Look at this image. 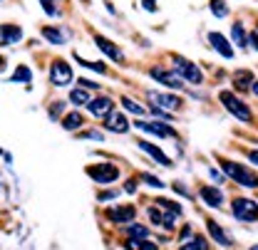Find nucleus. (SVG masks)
I'll use <instances>...</instances> for the list:
<instances>
[{"label": "nucleus", "mask_w": 258, "mask_h": 250, "mask_svg": "<svg viewBox=\"0 0 258 250\" xmlns=\"http://www.w3.org/2000/svg\"><path fill=\"white\" fill-rule=\"evenodd\" d=\"M221 166H224V171L233 179V181H238L241 186L246 188H258V176H253L246 166H241V163H233V161H221Z\"/></svg>", "instance_id": "obj_1"}, {"label": "nucleus", "mask_w": 258, "mask_h": 250, "mask_svg": "<svg viewBox=\"0 0 258 250\" xmlns=\"http://www.w3.org/2000/svg\"><path fill=\"white\" fill-rule=\"evenodd\" d=\"M174 69H176V74H179L181 79H186V82H191V85H201V82H204L201 69H199L194 62H189L186 57L174 55Z\"/></svg>", "instance_id": "obj_2"}, {"label": "nucleus", "mask_w": 258, "mask_h": 250, "mask_svg": "<svg viewBox=\"0 0 258 250\" xmlns=\"http://www.w3.org/2000/svg\"><path fill=\"white\" fill-rule=\"evenodd\" d=\"M219 99L224 102V107L236 117V119H241V122H251L253 117H251V109L236 97V94H231V92H221L219 94Z\"/></svg>", "instance_id": "obj_3"}, {"label": "nucleus", "mask_w": 258, "mask_h": 250, "mask_svg": "<svg viewBox=\"0 0 258 250\" xmlns=\"http://www.w3.org/2000/svg\"><path fill=\"white\" fill-rule=\"evenodd\" d=\"M233 216L243 223L258 220V201L251 198H233Z\"/></svg>", "instance_id": "obj_4"}, {"label": "nucleus", "mask_w": 258, "mask_h": 250, "mask_svg": "<svg viewBox=\"0 0 258 250\" xmlns=\"http://www.w3.org/2000/svg\"><path fill=\"white\" fill-rule=\"evenodd\" d=\"M87 176H92L97 184H112L119 179V169L114 163H95L87 166Z\"/></svg>", "instance_id": "obj_5"}, {"label": "nucleus", "mask_w": 258, "mask_h": 250, "mask_svg": "<svg viewBox=\"0 0 258 250\" xmlns=\"http://www.w3.org/2000/svg\"><path fill=\"white\" fill-rule=\"evenodd\" d=\"M149 74H152L157 82L166 85L169 90H181V87H184V79L176 74V69L171 72V69H164V67H152V69H149Z\"/></svg>", "instance_id": "obj_6"}, {"label": "nucleus", "mask_w": 258, "mask_h": 250, "mask_svg": "<svg viewBox=\"0 0 258 250\" xmlns=\"http://www.w3.org/2000/svg\"><path fill=\"white\" fill-rule=\"evenodd\" d=\"M50 82L55 87H64V85L72 82V69H70V64L64 60H55L52 62V67H50Z\"/></svg>", "instance_id": "obj_7"}, {"label": "nucleus", "mask_w": 258, "mask_h": 250, "mask_svg": "<svg viewBox=\"0 0 258 250\" xmlns=\"http://www.w3.org/2000/svg\"><path fill=\"white\" fill-rule=\"evenodd\" d=\"M134 126H137V129H142V131H147V134L161 136V139H166V136H176V131H174L171 126L159 124V122H144V119H137Z\"/></svg>", "instance_id": "obj_8"}, {"label": "nucleus", "mask_w": 258, "mask_h": 250, "mask_svg": "<svg viewBox=\"0 0 258 250\" xmlns=\"http://www.w3.org/2000/svg\"><path fill=\"white\" fill-rule=\"evenodd\" d=\"M87 109H90L95 117L104 119L109 112H114V102H112L109 97H95V99H90V102H87Z\"/></svg>", "instance_id": "obj_9"}, {"label": "nucleus", "mask_w": 258, "mask_h": 250, "mask_svg": "<svg viewBox=\"0 0 258 250\" xmlns=\"http://www.w3.org/2000/svg\"><path fill=\"white\" fill-rule=\"evenodd\" d=\"M137 216V208L134 206H114V208H109L107 211V218L112 220V223H132Z\"/></svg>", "instance_id": "obj_10"}, {"label": "nucleus", "mask_w": 258, "mask_h": 250, "mask_svg": "<svg viewBox=\"0 0 258 250\" xmlns=\"http://www.w3.org/2000/svg\"><path fill=\"white\" fill-rule=\"evenodd\" d=\"M199 196H201V201H204L206 206H211V208H221V203H224V193L216 186H201L199 188Z\"/></svg>", "instance_id": "obj_11"}, {"label": "nucleus", "mask_w": 258, "mask_h": 250, "mask_svg": "<svg viewBox=\"0 0 258 250\" xmlns=\"http://www.w3.org/2000/svg\"><path fill=\"white\" fill-rule=\"evenodd\" d=\"M149 99H152L154 104H159V109H169V112H174V109H179V107H181V99H179V97H174V94L149 92Z\"/></svg>", "instance_id": "obj_12"}, {"label": "nucleus", "mask_w": 258, "mask_h": 250, "mask_svg": "<svg viewBox=\"0 0 258 250\" xmlns=\"http://www.w3.org/2000/svg\"><path fill=\"white\" fill-rule=\"evenodd\" d=\"M104 119H107V124L104 126H107L109 131H117V134H127L129 126H132L127 122V117H124V114H119V112H109Z\"/></svg>", "instance_id": "obj_13"}, {"label": "nucleus", "mask_w": 258, "mask_h": 250, "mask_svg": "<svg viewBox=\"0 0 258 250\" xmlns=\"http://www.w3.org/2000/svg\"><path fill=\"white\" fill-rule=\"evenodd\" d=\"M209 42L214 45V50H216L221 57H226V60H231V57H233V47L228 45V40H226L224 35H219V32H211V35H209Z\"/></svg>", "instance_id": "obj_14"}, {"label": "nucleus", "mask_w": 258, "mask_h": 250, "mask_svg": "<svg viewBox=\"0 0 258 250\" xmlns=\"http://www.w3.org/2000/svg\"><path fill=\"white\" fill-rule=\"evenodd\" d=\"M95 42H97V47H99L102 52H107V55H109V57H112L114 62H122V60H124L122 50H119V47H117V45H114L112 40H107V37H99V35H97Z\"/></svg>", "instance_id": "obj_15"}, {"label": "nucleus", "mask_w": 258, "mask_h": 250, "mask_svg": "<svg viewBox=\"0 0 258 250\" xmlns=\"http://www.w3.org/2000/svg\"><path fill=\"white\" fill-rule=\"evenodd\" d=\"M139 149H142V151H147L149 156H154V161H157V163H161V166H166V169L171 166V158L166 156L161 149H157L154 144H149V141H139Z\"/></svg>", "instance_id": "obj_16"}, {"label": "nucleus", "mask_w": 258, "mask_h": 250, "mask_svg": "<svg viewBox=\"0 0 258 250\" xmlns=\"http://www.w3.org/2000/svg\"><path fill=\"white\" fill-rule=\"evenodd\" d=\"M149 218L154 225H161L166 230L174 228V213H161V208H149Z\"/></svg>", "instance_id": "obj_17"}, {"label": "nucleus", "mask_w": 258, "mask_h": 250, "mask_svg": "<svg viewBox=\"0 0 258 250\" xmlns=\"http://www.w3.org/2000/svg\"><path fill=\"white\" fill-rule=\"evenodd\" d=\"M23 37V30L15 25H0V45H13Z\"/></svg>", "instance_id": "obj_18"}, {"label": "nucleus", "mask_w": 258, "mask_h": 250, "mask_svg": "<svg viewBox=\"0 0 258 250\" xmlns=\"http://www.w3.org/2000/svg\"><path fill=\"white\" fill-rule=\"evenodd\" d=\"M206 225H209V233H211V238H214V240H219V243H221V245H226V248H228V245H233V240L226 235V233L219 228V225H216V223H214V220H209Z\"/></svg>", "instance_id": "obj_19"}, {"label": "nucleus", "mask_w": 258, "mask_h": 250, "mask_svg": "<svg viewBox=\"0 0 258 250\" xmlns=\"http://www.w3.org/2000/svg\"><path fill=\"white\" fill-rule=\"evenodd\" d=\"M82 124H85V117H82L80 112H72V114H67L62 119V126L67 131H75V129H80Z\"/></svg>", "instance_id": "obj_20"}, {"label": "nucleus", "mask_w": 258, "mask_h": 250, "mask_svg": "<svg viewBox=\"0 0 258 250\" xmlns=\"http://www.w3.org/2000/svg\"><path fill=\"white\" fill-rule=\"evenodd\" d=\"M233 82H236V87H238V90H248V87L253 85V74H251V72H246V69H241V72H236V74H233Z\"/></svg>", "instance_id": "obj_21"}, {"label": "nucleus", "mask_w": 258, "mask_h": 250, "mask_svg": "<svg viewBox=\"0 0 258 250\" xmlns=\"http://www.w3.org/2000/svg\"><path fill=\"white\" fill-rule=\"evenodd\" d=\"M231 35H233V42L238 45V47H246L248 45V37H246V30H243V25H233V30H231Z\"/></svg>", "instance_id": "obj_22"}, {"label": "nucleus", "mask_w": 258, "mask_h": 250, "mask_svg": "<svg viewBox=\"0 0 258 250\" xmlns=\"http://www.w3.org/2000/svg\"><path fill=\"white\" fill-rule=\"evenodd\" d=\"M127 248H142V250H157V243L147 240V238H129Z\"/></svg>", "instance_id": "obj_23"}, {"label": "nucleus", "mask_w": 258, "mask_h": 250, "mask_svg": "<svg viewBox=\"0 0 258 250\" xmlns=\"http://www.w3.org/2000/svg\"><path fill=\"white\" fill-rule=\"evenodd\" d=\"M70 102L77 104V107H82V104L90 102V94H87V90H72V92H70Z\"/></svg>", "instance_id": "obj_24"}, {"label": "nucleus", "mask_w": 258, "mask_h": 250, "mask_svg": "<svg viewBox=\"0 0 258 250\" xmlns=\"http://www.w3.org/2000/svg\"><path fill=\"white\" fill-rule=\"evenodd\" d=\"M42 35H45L52 45H62L64 42V35L60 30H55V28H42Z\"/></svg>", "instance_id": "obj_25"}, {"label": "nucleus", "mask_w": 258, "mask_h": 250, "mask_svg": "<svg viewBox=\"0 0 258 250\" xmlns=\"http://www.w3.org/2000/svg\"><path fill=\"white\" fill-rule=\"evenodd\" d=\"M211 13H214L216 18H226V15H228V5H226V0H211Z\"/></svg>", "instance_id": "obj_26"}, {"label": "nucleus", "mask_w": 258, "mask_h": 250, "mask_svg": "<svg viewBox=\"0 0 258 250\" xmlns=\"http://www.w3.org/2000/svg\"><path fill=\"white\" fill-rule=\"evenodd\" d=\"M30 79H32V72L25 64H20V67L15 69V74H13V82H30Z\"/></svg>", "instance_id": "obj_27"}, {"label": "nucleus", "mask_w": 258, "mask_h": 250, "mask_svg": "<svg viewBox=\"0 0 258 250\" xmlns=\"http://www.w3.org/2000/svg\"><path fill=\"white\" fill-rule=\"evenodd\" d=\"M127 233L129 238H147L149 235V230L144 225H134V223H127Z\"/></svg>", "instance_id": "obj_28"}, {"label": "nucleus", "mask_w": 258, "mask_h": 250, "mask_svg": "<svg viewBox=\"0 0 258 250\" xmlns=\"http://www.w3.org/2000/svg\"><path fill=\"white\" fill-rule=\"evenodd\" d=\"M75 60L82 64V67H90V69H95V72H99V74H104V72H107V67H104L102 62H90V60H82L77 52H75Z\"/></svg>", "instance_id": "obj_29"}, {"label": "nucleus", "mask_w": 258, "mask_h": 250, "mask_svg": "<svg viewBox=\"0 0 258 250\" xmlns=\"http://www.w3.org/2000/svg\"><path fill=\"white\" fill-rule=\"evenodd\" d=\"M122 104H124V109H127V112L137 114V117H142V114H144V107H139V104H137V102H132L129 97H122Z\"/></svg>", "instance_id": "obj_30"}, {"label": "nucleus", "mask_w": 258, "mask_h": 250, "mask_svg": "<svg viewBox=\"0 0 258 250\" xmlns=\"http://www.w3.org/2000/svg\"><path fill=\"white\" fill-rule=\"evenodd\" d=\"M181 248H184V250H196V248L206 250V248H209V243H206V238H201V235H199V238H191L189 243H184Z\"/></svg>", "instance_id": "obj_31"}, {"label": "nucleus", "mask_w": 258, "mask_h": 250, "mask_svg": "<svg viewBox=\"0 0 258 250\" xmlns=\"http://www.w3.org/2000/svg\"><path fill=\"white\" fill-rule=\"evenodd\" d=\"M157 203H159V208H166V211H171L174 216H176V213H181V206H176V203H174V201H169V198H159Z\"/></svg>", "instance_id": "obj_32"}, {"label": "nucleus", "mask_w": 258, "mask_h": 250, "mask_svg": "<svg viewBox=\"0 0 258 250\" xmlns=\"http://www.w3.org/2000/svg\"><path fill=\"white\" fill-rule=\"evenodd\" d=\"M139 179H142V181H144L147 186H152V188H161V186H164V184H161V181L157 179V176H149V174H142Z\"/></svg>", "instance_id": "obj_33"}, {"label": "nucleus", "mask_w": 258, "mask_h": 250, "mask_svg": "<svg viewBox=\"0 0 258 250\" xmlns=\"http://www.w3.org/2000/svg\"><path fill=\"white\" fill-rule=\"evenodd\" d=\"M40 3H42V10H45L50 18H57V8H55L52 0H40Z\"/></svg>", "instance_id": "obj_34"}, {"label": "nucleus", "mask_w": 258, "mask_h": 250, "mask_svg": "<svg viewBox=\"0 0 258 250\" xmlns=\"http://www.w3.org/2000/svg\"><path fill=\"white\" fill-rule=\"evenodd\" d=\"M62 109H64V102H55V104H52V109H50V114H52V119H55L57 114H62Z\"/></svg>", "instance_id": "obj_35"}, {"label": "nucleus", "mask_w": 258, "mask_h": 250, "mask_svg": "<svg viewBox=\"0 0 258 250\" xmlns=\"http://www.w3.org/2000/svg\"><path fill=\"white\" fill-rule=\"evenodd\" d=\"M112 198H117V191H104V193H99V201H112Z\"/></svg>", "instance_id": "obj_36"}, {"label": "nucleus", "mask_w": 258, "mask_h": 250, "mask_svg": "<svg viewBox=\"0 0 258 250\" xmlns=\"http://www.w3.org/2000/svg\"><path fill=\"white\" fill-rule=\"evenodd\" d=\"M82 136H85V139H97V141H102V139H104V136H102L99 131H85Z\"/></svg>", "instance_id": "obj_37"}, {"label": "nucleus", "mask_w": 258, "mask_h": 250, "mask_svg": "<svg viewBox=\"0 0 258 250\" xmlns=\"http://www.w3.org/2000/svg\"><path fill=\"white\" fill-rule=\"evenodd\" d=\"M248 45H253V50H258V30L251 32V37H248Z\"/></svg>", "instance_id": "obj_38"}, {"label": "nucleus", "mask_w": 258, "mask_h": 250, "mask_svg": "<svg viewBox=\"0 0 258 250\" xmlns=\"http://www.w3.org/2000/svg\"><path fill=\"white\" fill-rule=\"evenodd\" d=\"M80 85L85 87V90H97L99 85H95V82H90V79H80Z\"/></svg>", "instance_id": "obj_39"}, {"label": "nucleus", "mask_w": 258, "mask_h": 250, "mask_svg": "<svg viewBox=\"0 0 258 250\" xmlns=\"http://www.w3.org/2000/svg\"><path fill=\"white\" fill-rule=\"evenodd\" d=\"M124 191H127V193H134V191H137V181H134V179H129L127 186H124Z\"/></svg>", "instance_id": "obj_40"}, {"label": "nucleus", "mask_w": 258, "mask_h": 250, "mask_svg": "<svg viewBox=\"0 0 258 250\" xmlns=\"http://www.w3.org/2000/svg\"><path fill=\"white\" fill-rule=\"evenodd\" d=\"M144 8H147L149 13H154V10H157V0H144Z\"/></svg>", "instance_id": "obj_41"}, {"label": "nucleus", "mask_w": 258, "mask_h": 250, "mask_svg": "<svg viewBox=\"0 0 258 250\" xmlns=\"http://www.w3.org/2000/svg\"><path fill=\"white\" fill-rule=\"evenodd\" d=\"M174 191H176V193H181V196H189V191L181 186V184H176V186H174Z\"/></svg>", "instance_id": "obj_42"}, {"label": "nucleus", "mask_w": 258, "mask_h": 250, "mask_svg": "<svg viewBox=\"0 0 258 250\" xmlns=\"http://www.w3.org/2000/svg\"><path fill=\"white\" fill-rule=\"evenodd\" d=\"M211 179H216V181H219V184H221V181H224V176H221V174H219V171H214V169H211Z\"/></svg>", "instance_id": "obj_43"}, {"label": "nucleus", "mask_w": 258, "mask_h": 250, "mask_svg": "<svg viewBox=\"0 0 258 250\" xmlns=\"http://www.w3.org/2000/svg\"><path fill=\"white\" fill-rule=\"evenodd\" d=\"M248 158H251L253 163H258V151H248Z\"/></svg>", "instance_id": "obj_44"}, {"label": "nucleus", "mask_w": 258, "mask_h": 250, "mask_svg": "<svg viewBox=\"0 0 258 250\" xmlns=\"http://www.w3.org/2000/svg\"><path fill=\"white\" fill-rule=\"evenodd\" d=\"M251 90H253V94H256V97H258V82H256V79H253V85H251Z\"/></svg>", "instance_id": "obj_45"}, {"label": "nucleus", "mask_w": 258, "mask_h": 250, "mask_svg": "<svg viewBox=\"0 0 258 250\" xmlns=\"http://www.w3.org/2000/svg\"><path fill=\"white\" fill-rule=\"evenodd\" d=\"M3 69H5V60L0 57V72H3Z\"/></svg>", "instance_id": "obj_46"}, {"label": "nucleus", "mask_w": 258, "mask_h": 250, "mask_svg": "<svg viewBox=\"0 0 258 250\" xmlns=\"http://www.w3.org/2000/svg\"><path fill=\"white\" fill-rule=\"evenodd\" d=\"M256 30H258V25H256Z\"/></svg>", "instance_id": "obj_47"}]
</instances>
